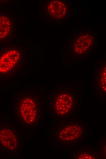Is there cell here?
Listing matches in <instances>:
<instances>
[{"mask_svg":"<svg viewBox=\"0 0 106 159\" xmlns=\"http://www.w3.org/2000/svg\"><path fill=\"white\" fill-rule=\"evenodd\" d=\"M23 62L21 48L16 47L0 53V74L14 76L20 69Z\"/></svg>","mask_w":106,"mask_h":159,"instance_id":"2","label":"cell"},{"mask_svg":"<svg viewBox=\"0 0 106 159\" xmlns=\"http://www.w3.org/2000/svg\"><path fill=\"white\" fill-rule=\"evenodd\" d=\"M62 2L57 0H52L48 3L46 8L47 13L52 18L61 19L66 13V9Z\"/></svg>","mask_w":106,"mask_h":159,"instance_id":"6","label":"cell"},{"mask_svg":"<svg viewBox=\"0 0 106 159\" xmlns=\"http://www.w3.org/2000/svg\"><path fill=\"white\" fill-rule=\"evenodd\" d=\"M19 137L17 132L12 128H0V146L8 151H14L19 146Z\"/></svg>","mask_w":106,"mask_h":159,"instance_id":"4","label":"cell"},{"mask_svg":"<svg viewBox=\"0 0 106 159\" xmlns=\"http://www.w3.org/2000/svg\"><path fill=\"white\" fill-rule=\"evenodd\" d=\"M39 107L38 99L34 94L19 95L15 104V114L19 123L26 127L33 126L38 120Z\"/></svg>","mask_w":106,"mask_h":159,"instance_id":"1","label":"cell"},{"mask_svg":"<svg viewBox=\"0 0 106 159\" xmlns=\"http://www.w3.org/2000/svg\"><path fill=\"white\" fill-rule=\"evenodd\" d=\"M73 100L68 93L59 92L55 94L52 101V109L58 116H65L71 111Z\"/></svg>","mask_w":106,"mask_h":159,"instance_id":"3","label":"cell"},{"mask_svg":"<svg viewBox=\"0 0 106 159\" xmlns=\"http://www.w3.org/2000/svg\"><path fill=\"white\" fill-rule=\"evenodd\" d=\"M13 31V24L11 20L6 16H0V40L9 38Z\"/></svg>","mask_w":106,"mask_h":159,"instance_id":"7","label":"cell"},{"mask_svg":"<svg viewBox=\"0 0 106 159\" xmlns=\"http://www.w3.org/2000/svg\"><path fill=\"white\" fill-rule=\"evenodd\" d=\"M77 158L78 159H95V157L91 154L86 153H82L79 154Z\"/></svg>","mask_w":106,"mask_h":159,"instance_id":"8","label":"cell"},{"mask_svg":"<svg viewBox=\"0 0 106 159\" xmlns=\"http://www.w3.org/2000/svg\"><path fill=\"white\" fill-rule=\"evenodd\" d=\"M83 132V129L76 124L66 125L62 128L59 134V138L63 142L74 141L79 138Z\"/></svg>","mask_w":106,"mask_h":159,"instance_id":"5","label":"cell"}]
</instances>
